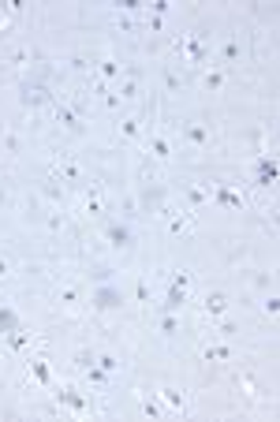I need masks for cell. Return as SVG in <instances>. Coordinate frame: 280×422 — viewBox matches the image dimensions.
Segmentation results:
<instances>
[{
  "mask_svg": "<svg viewBox=\"0 0 280 422\" xmlns=\"http://www.w3.org/2000/svg\"><path fill=\"white\" fill-rule=\"evenodd\" d=\"M94 362H98L101 370H109V373H116V370H120V362H116V355H98V359H94Z\"/></svg>",
  "mask_w": 280,
  "mask_h": 422,
  "instance_id": "obj_13",
  "label": "cell"
},
{
  "mask_svg": "<svg viewBox=\"0 0 280 422\" xmlns=\"http://www.w3.org/2000/svg\"><path fill=\"white\" fill-rule=\"evenodd\" d=\"M236 56H239V41H236V37H228V41H224V60H236Z\"/></svg>",
  "mask_w": 280,
  "mask_h": 422,
  "instance_id": "obj_19",
  "label": "cell"
},
{
  "mask_svg": "<svg viewBox=\"0 0 280 422\" xmlns=\"http://www.w3.org/2000/svg\"><path fill=\"white\" fill-rule=\"evenodd\" d=\"M101 75L105 79H116V75H120V64L116 60H101Z\"/></svg>",
  "mask_w": 280,
  "mask_h": 422,
  "instance_id": "obj_18",
  "label": "cell"
},
{
  "mask_svg": "<svg viewBox=\"0 0 280 422\" xmlns=\"http://www.w3.org/2000/svg\"><path fill=\"white\" fill-rule=\"evenodd\" d=\"M150 150H153V157L165 161V157H168V138H153V142H150Z\"/></svg>",
  "mask_w": 280,
  "mask_h": 422,
  "instance_id": "obj_15",
  "label": "cell"
},
{
  "mask_svg": "<svg viewBox=\"0 0 280 422\" xmlns=\"http://www.w3.org/2000/svg\"><path fill=\"white\" fill-rule=\"evenodd\" d=\"M86 378H90L94 385H105V381H109V370H101L98 362H90V366H86Z\"/></svg>",
  "mask_w": 280,
  "mask_h": 422,
  "instance_id": "obj_8",
  "label": "cell"
},
{
  "mask_svg": "<svg viewBox=\"0 0 280 422\" xmlns=\"http://www.w3.org/2000/svg\"><path fill=\"white\" fill-rule=\"evenodd\" d=\"M94 306L98 310H116V306H123V292L112 284H101L98 292H94Z\"/></svg>",
  "mask_w": 280,
  "mask_h": 422,
  "instance_id": "obj_1",
  "label": "cell"
},
{
  "mask_svg": "<svg viewBox=\"0 0 280 422\" xmlns=\"http://www.w3.org/2000/svg\"><path fill=\"white\" fill-rule=\"evenodd\" d=\"M217 198H220L224 206H243V198H239L236 191H228V187H220V191H217Z\"/></svg>",
  "mask_w": 280,
  "mask_h": 422,
  "instance_id": "obj_12",
  "label": "cell"
},
{
  "mask_svg": "<svg viewBox=\"0 0 280 422\" xmlns=\"http://www.w3.org/2000/svg\"><path fill=\"white\" fill-rule=\"evenodd\" d=\"M60 400H64V404H71L75 411H82V407H86V400L79 396V392H71V389H60Z\"/></svg>",
  "mask_w": 280,
  "mask_h": 422,
  "instance_id": "obj_9",
  "label": "cell"
},
{
  "mask_svg": "<svg viewBox=\"0 0 280 422\" xmlns=\"http://www.w3.org/2000/svg\"><path fill=\"white\" fill-rule=\"evenodd\" d=\"M19 329V314L12 306H0V333H15Z\"/></svg>",
  "mask_w": 280,
  "mask_h": 422,
  "instance_id": "obj_7",
  "label": "cell"
},
{
  "mask_svg": "<svg viewBox=\"0 0 280 422\" xmlns=\"http://www.w3.org/2000/svg\"><path fill=\"white\" fill-rule=\"evenodd\" d=\"M0 276H8V262H4V258H0Z\"/></svg>",
  "mask_w": 280,
  "mask_h": 422,
  "instance_id": "obj_27",
  "label": "cell"
},
{
  "mask_svg": "<svg viewBox=\"0 0 280 422\" xmlns=\"http://www.w3.org/2000/svg\"><path fill=\"white\" fill-rule=\"evenodd\" d=\"M138 135V120H123V138H134Z\"/></svg>",
  "mask_w": 280,
  "mask_h": 422,
  "instance_id": "obj_21",
  "label": "cell"
},
{
  "mask_svg": "<svg viewBox=\"0 0 280 422\" xmlns=\"http://www.w3.org/2000/svg\"><path fill=\"white\" fill-rule=\"evenodd\" d=\"M165 86H168V90H176V86H179V79H176V71H165Z\"/></svg>",
  "mask_w": 280,
  "mask_h": 422,
  "instance_id": "obj_25",
  "label": "cell"
},
{
  "mask_svg": "<svg viewBox=\"0 0 280 422\" xmlns=\"http://www.w3.org/2000/svg\"><path fill=\"white\" fill-rule=\"evenodd\" d=\"M187 198H191L195 206H202V202L209 198V191H202V187H187Z\"/></svg>",
  "mask_w": 280,
  "mask_h": 422,
  "instance_id": "obj_17",
  "label": "cell"
},
{
  "mask_svg": "<svg viewBox=\"0 0 280 422\" xmlns=\"http://www.w3.org/2000/svg\"><path fill=\"white\" fill-rule=\"evenodd\" d=\"M45 101H49L45 86H23V105H45Z\"/></svg>",
  "mask_w": 280,
  "mask_h": 422,
  "instance_id": "obj_4",
  "label": "cell"
},
{
  "mask_svg": "<svg viewBox=\"0 0 280 422\" xmlns=\"http://www.w3.org/2000/svg\"><path fill=\"white\" fill-rule=\"evenodd\" d=\"M109 243L112 247H131V228L127 224H112L109 228Z\"/></svg>",
  "mask_w": 280,
  "mask_h": 422,
  "instance_id": "obj_5",
  "label": "cell"
},
{
  "mask_svg": "<svg viewBox=\"0 0 280 422\" xmlns=\"http://www.w3.org/2000/svg\"><path fill=\"white\" fill-rule=\"evenodd\" d=\"M206 359H231V351L217 344V348H206Z\"/></svg>",
  "mask_w": 280,
  "mask_h": 422,
  "instance_id": "obj_20",
  "label": "cell"
},
{
  "mask_svg": "<svg viewBox=\"0 0 280 422\" xmlns=\"http://www.w3.org/2000/svg\"><path fill=\"white\" fill-rule=\"evenodd\" d=\"M228 310V295L224 292H209L206 295V314H224Z\"/></svg>",
  "mask_w": 280,
  "mask_h": 422,
  "instance_id": "obj_6",
  "label": "cell"
},
{
  "mask_svg": "<svg viewBox=\"0 0 280 422\" xmlns=\"http://www.w3.org/2000/svg\"><path fill=\"white\" fill-rule=\"evenodd\" d=\"M273 179H276V161L273 157H262V161H258V183L269 187Z\"/></svg>",
  "mask_w": 280,
  "mask_h": 422,
  "instance_id": "obj_2",
  "label": "cell"
},
{
  "mask_svg": "<svg viewBox=\"0 0 280 422\" xmlns=\"http://www.w3.org/2000/svg\"><path fill=\"white\" fill-rule=\"evenodd\" d=\"M165 400H168V404H172V407H183V396H179V392H176V389H165Z\"/></svg>",
  "mask_w": 280,
  "mask_h": 422,
  "instance_id": "obj_22",
  "label": "cell"
},
{
  "mask_svg": "<svg viewBox=\"0 0 280 422\" xmlns=\"http://www.w3.org/2000/svg\"><path fill=\"white\" fill-rule=\"evenodd\" d=\"M134 93H138V86H134V82H123V90H120V98H134Z\"/></svg>",
  "mask_w": 280,
  "mask_h": 422,
  "instance_id": "obj_24",
  "label": "cell"
},
{
  "mask_svg": "<svg viewBox=\"0 0 280 422\" xmlns=\"http://www.w3.org/2000/svg\"><path fill=\"white\" fill-rule=\"evenodd\" d=\"M187 142L191 146H206L209 142V127L206 123H187Z\"/></svg>",
  "mask_w": 280,
  "mask_h": 422,
  "instance_id": "obj_3",
  "label": "cell"
},
{
  "mask_svg": "<svg viewBox=\"0 0 280 422\" xmlns=\"http://www.w3.org/2000/svg\"><path fill=\"white\" fill-rule=\"evenodd\" d=\"M56 116H60L64 127H71V131H79V116H75L71 109H56Z\"/></svg>",
  "mask_w": 280,
  "mask_h": 422,
  "instance_id": "obj_10",
  "label": "cell"
},
{
  "mask_svg": "<svg viewBox=\"0 0 280 422\" xmlns=\"http://www.w3.org/2000/svg\"><path fill=\"white\" fill-rule=\"evenodd\" d=\"M168 228H172V232H176V236H179V232H187V220H183V217H176V220H172V224H168Z\"/></svg>",
  "mask_w": 280,
  "mask_h": 422,
  "instance_id": "obj_23",
  "label": "cell"
},
{
  "mask_svg": "<svg viewBox=\"0 0 280 422\" xmlns=\"http://www.w3.org/2000/svg\"><path fill=\"white\" fill-rule=\"evenodd\" d=\"M30 370L37 381H49V366H45V359H30Z\"/></svg>",
  "mask_w": 280,
  "mask_h": 422,
  "instance_id": "obj_14",
  "label": "cell"
},
{
  "mask_svg": "<svg viewBox=\"0 0 280 422\" xmlns=\"http://www.w3.org/2000/svg\"><path fill=\"white\" fill-rule=\"evenodd\" d=\"M265 310H269V314H276V310H280V299H276V295H269V303H265Z\"/></svg>",
  "mask_w": 280,
  "mask_h": 422,
  "instance_id": "obj_26",
  "label": "cell"
},
{
  "mask_svg": "<svg viewBox=\"0 0 280 422\" xmlns=\"http://www.w3.org/2000/svg\"><path fill=\"white\" fill-rule=\"evenodd\" d=\"M224 86V71H209L206 75V90H220Z\"/></svg>",
  "mask_w": 280,
  "mask_h": 422,
  "instance_id": "obj_16",
  "label": "cell"
},
{
  "mask_svg": "<svg viewBox=\"0 0 280 422\" xmlns=\"http://www.w3.org/2000/svg\"><path fill=\"white\" fill-rule=\"evenodd\" d=\"M161 333H165V337L179 333V318H176V314H165V318H161Z\"/></svg>",
  "mask_w": 280,
  "mask_h": 422,
  "instance_id": "obj_11",
  "label": "cell"
}]
</instances>
